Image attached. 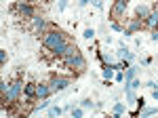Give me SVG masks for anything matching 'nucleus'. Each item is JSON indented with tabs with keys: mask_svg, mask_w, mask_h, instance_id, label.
Returning <instances> with one entry per match:
<instances>
[{
	"mask_svg": "<svg viewBox=\"0 0 158 118\" xmlns=\"http://www.w3.org/2000/svg\"><path fill=\"white\" fill-rule=\"evenodd\" d=\"M91 4L97 6V9H103V0H91Z\"/></svg>",
	"mask_w": 158,
	"mask_h": 118,
	"instance_id": "obj_31",
	"label": "nucleus"
},
{
	"mask_svg": "<svg viewBox=\"0 0 158 118\" xmlns=\"http://www.w3.org/2000/svg\"><path fill=\"white\" fill-rule=\"evenodd\" d=\"M152 99H156V101H158V89H154V91H152Z\"/></svg>",
	"mask_w": 158,
	"mask_h": 118,
	"instance_id": "obj_34",
	"label": "nucleus"
},
{
	"mask_svg": "<svg viewBox=\"0 0 158 118\" xmlns=\"http://www.w3.org/2000/svg\"><path fill=\"white\" fill-rule=\"evenodd\" d=\"M156 11H158V2H156Z\"/></svg>",
	"mask_w": 158,
	"mask_h": 118,
	"instance_id": "obj_36",
	"label": "nucleus"
},
{
	"mask_svg": "<svg viewBox=\"0 0 158 118\" xmlns=\"http://www.w3.org/2000/svg\"><path fill=\"white\" fill-rule=\"evenodd\" d=\"M143 86H148V89H152V91H154V89H158V84L154 82V80H148V82L143 84Z\"/></svg>",
	"mask_w": 158,
	"mask_h": 118,
	"instance_id": "obj_30",
	"label": "nucleus"
},
{
	"mask_svg": "<svg viewBox=\"0 0 158 118\" xmlns=\"http://www.w3.org/2000/svg\"><path fill=\"white\" fill-rule=\"evenodd\" d=\"M72 82H74L72 76H61V74H53V76L49 78V86H51V91H53V95L65 91Z\"/></svg>",
	"mask_w": 158,
	"mask_h": 118,
	"instance_id": "obj_4",
	"label": "nucleus"
},
{
	"mask_svg": "<svg viewBox=\"0 0 158 118\" xmlns=\"http://www.w3.org/2000/svg\"><path fill=\"white\" fill-rule=\"evenodd\" d=\"M143 23H146L148 30H158V11H156V9H152V11H150V15L146 17V21H143Z\"/></svg>",
	"mask_w": 158,
	"mask_h": 118,
	"instance_id": "obj_11",
	"label": "nucleus"
},
{
	"mask_svg": "<svg viewBox=\"0 0 158 118\" xmlns=\"http://www.w3.org/2000/svg\"><path fill=\"white\" fill-rule=\"evenodd\" d=\"M80 106H82V107H95V103H93L91 99H82V101H80Z\"/></svg>",
	"mask_w": 158,
	"mask_h": 118,
	"instance_id": "obj_28",
	"label": "nucleus"
},
{
	"mask_svg": "<svg viewBox=\"0 0 158 118\" xmlns=\"http://www.w3.org/2000/svg\"><path fill=\"white\" fill-rule=\"evenodd\" d=\"M36 84L38 82H25L23 84V103H34L36 101Z\"/></svg>",
	"mask_w": 158,
	"mask_h": 118,
	"instance_id": "obj_8",
	"label": "nucleus"
},
{
	"mask_svg": "<svg viewBox=\"0 0 158 118\" xmlns=\"http://www.w3.org/2000/svg\"><path fill=\"white\" fill-rule=\"evenodd\" d=\"M143 25H146V23H143L139 17H131L129 23L124 25V32H122V34H124V36H133V34H137V32H141Z\"/></svg>",
	"mask_w": 158,
	"mask_h": 118,
	"instance_id": "obj_6",
	"label": "nucleus"
},
{
	"mask_svg": "<svg viewBox=\"0 0 158 118\" xmlns=\"http://www.w3.org/2000/svg\"><path fill=\"white\" fill-rule=\"evenodd\" d=\"M61 61H63V65H65L68 70L76 72V74H82V72L86 70V59H85V55H82L80 51L74 53V55H70V57L61 59Z\"/></svg>",
	"mask_w": 158,
	"mask_h": 118,
	"instance_id": "obj_3",
	"label": "nucleus"
},
{
	"mask_svg": "<svg viewBox=\"0 0 158 118\" xmlns=\"http://www.w3.org/2000/svg\"><path fill=\"white\" fill-rule=\"evenodd\" d=\"M124 110H127L124 103H122V101H116L114 107H112V114H114V116H120V114H124Z\"/></svg>",
	"mask_w": 158,
	"mask_h": 118,
	"instance_id": "obj_17",
	"label": "nucleus"
},
{
	"mask_svg": "<svg viewBox=\"0 0 158 118\" xmlns=\"http://www.w3.org/2000/svg\"><path fill=\"white\" fill-rule=\"evenodd\" d=\"M116 57L122 59V61H133V59H135V53H133V51H129L124 44H120V48L116 51Z\"/></svg>",
	"mask_w": 158,
	"mask_h": 118,
	"instance_id": "obj_12",
	"label": "nucleus"
},
{
	"mask_svg": "<svg viewBox=\"0 0 158 118\" xmlns=\"http://www.w3.org/2000/svg\"><path fill=\"white\" fill-rule=\"evenodd\" d=\"M154 114H158V107H143V110H139V116L141 118L154 116Z\"/></svg>",
	"mask_w": 158,
	"mask_h": 118,
	"instance_id": "obj_18",
	"label": "nucleus"
},
{
	"mask_svg": "<svg viewBox=\"0 0 158 118\" xmlns=\"http://www.w3.org/2000/svg\"><path fill=\"white\" fill-rule=\"evenodd\" d=\"M21 95H23V82L17 78V80H11L9 84V89H6V93L2 95V103H6V106H15L19 99H21Z\"/></svg>",
	"mask_w": 158,
	"mask_h": 118,
	"instance_id": "obj_2",
	"label": "nucleus"
},
{
	"mask_svg": "<svg viewBox=\"0 0 158 118\" xmlns=\"http://www.w3.org/2000/svg\"><path fill=\"white\" fill-rule=\"evenodd\" d=\"M114 80H116V82H122V80H124V74H122V70H118L116 74H114Z\"/></svg>",
	"mask_w": 158,
	"mask_h": 118,
	"instance_id": "obj_27",
	"label": "nucleus"
},
{
	"mask_svg": "<svg viewBox=\"0 0 158 118\" xmlns=\"http://www.w3.org/2000/svg\"><path fill=\"white\" fill-rule=\"evenodd\" d=\"M61 114H63V107H59V106L49 107V116H61Z\"/></svg>",
	"mask_w": 158,
	"mask_h": 118,
	"instance_id": "obj_20",
	"label": "nucleus"
},
{
	"mask_svg": "<svg viewBox=\"0 0 158 118\" xmlns=\"http://www.w3.org/2000/svg\"><path fill=\"white\" fill-rule=\"evenodd\" d=\"M44 2H47V4H51V2H55V0H44Z\"/></svg>",
	"mask_w": 158,
	"mask_h": 118,
	"instance_id": "obj_35",
	"label": "nucleus"
},
{
	"mask_svg": "<svg viewBox=\"0 0 158 118\" xmlns=\"http://www.w3.org/2000/svg\"><path fill=\"white\" fill-rule=\"evenodd\" d=\"M135 76H137V65H133V63H131V65L124 70V82H131Z\"/></svg>",
	"mask_w": 158,
	"mask_h": 118,
	"instance_id": "obj_15",
	"label": "nucleus"
},
{
	"mask_svg": "<svg viewBox=\"0 0 158 118\" xmlns=\"http://www.w3.org/2000/svg\"><path fill=\"white\" fill-rule=\"evenodd\" d=\"M6 51H4V48H0V65H6Z\"/></svg>",
	"mask_w": 158,
	"mask_h": 118,
	"instance_id": "obj_23",
	"label": "nucleus"
},
{
	"mask_svg": "<svg viewBox=\"0 0 158 118\" xmlns=\"http://www.w3.org/2000/svg\"><path fill=\"white\" fill-rule=\"evenodd\" d=\"M139 86H141V80H139V78H137V76H135L133 80H131V82H124V89H139Z\"/></svg>",
	"mask_w": 158,
	"mask_h": 118,
	"instance_id": "obj_19",
	"label": "nucleus"
},
{
	"mask_svg": "<svg viewBox=\"0 0 158 118\" xmlns=\"http://www.w3.org/2000/svg\"><path fill=\"white\" fill-rule=\"evenodd\" d=\"M57 6H59V11H65L68 9V0H57Z\"/></svg>",
	"mask_w": 158,
	"mask_h": 118,
	"instance_id": "obj_29",
	"label": "nucleus"
},
{
	"mask_svg": "<svg viewBox=\"0 0 158 118\" xmlns=\"http://www.w3.org/2000/svg\"><path fill=\"white\" fill-rule=\"evenodd\" d=\"M51 95H53V91H51V86H49V80H47V82H38L36 84V101L49 99Z\"/></svg>",
	"mask_w": 158,
	"mask_h": 118,
	"instance_id": "obj_9",
	"label": "nucleus"
},
{
	"mask_svg": "<svg viewBox=\"0 0 158 118\" xmlns=\"http://www.w3.org/2000/svg\"><path fill=\"white\" fill-rule=\"evenodd\" d=\"M110 27H112L114 32H124V25H120L118 21H110Z\"/></svg>",
	"mask_w": 158,
	"mask_h": 118,
	"instance_id": "obj_22",
	"label": "nucleus"
},
{
	"mask_svg": "<svg viewBox=\"0 0 158 118\" xmlns=\"http://www.w3.org/2000/svg\"><path fill=\"white\" fill-rule=\"evenodd\" d=\"M32 23H34V30H36V34H44V32H47V30H49L51 27V23H47V19H44V17H42V15H34V17H32Z\"/></svg>",
	"mask_w": 158,
	"mask_h": 118,
	"instance_id": "obj_10",
	"label": "nucleus"
},
{
	"mask_svg": "<svg viewBox=\"0 0 158 118\" xmlns=\"http://www.w3.org/2000/svg\"><path fill=\"white\" fill-rule=\"evenodd\" d=\"M9 84H11V82H6V80H0V95H4V93H6Z\"/></svg>",
	"mask_w": 158,
	"mask_h": 118,
	"instance_id": "obj_24",
	"label": "nucleus"
},
{
	"mask_svg": "<svg viewBox=\"0 0 158 118\" xmlns=\"http://www.w3.org/2000/svg\"><path fill=\"white\" fill-rule=\"evenodd\" d=\"M152 40L158 42V30H152Z\"/></svg>",
	"mask_w": 158,
	"mask_h": 118,
	"instance_id": "obj_32",
	"label": "nucleus"
},
{
	"mask_svg": "<svg viewBox=\"0 0 158 118\" xmlns=\"http://www.w3.org/2000/svg\"><path fill=\"white\" fill-rule=\"evenodd\" d=\"M114 68H112V65H108V63H101V74H103V80H106V82H110V80H112V78H114Z\"/></svg>",
	"mask_w": 158,
	"mask_h": 118,
	"instance_id": "obj_14",
	"label": "nucleus"
},
{
	"mask_svg": "<svg viewBox=\"0 0 158 118\" xmlns=\"http://www.w3.org/2000/svg\"><path fill=\"white\" fill-rule=\"evenodd\" d=\"M82 36H85L86 40H93V38H95V30H93V27H86L85 32H82Z\"/></svg>",
	"mask_w": 158,
	"mask_h": 118,
	"instance_id": "obj_21",
	"label": "nucleus"
},
{
	"mask_svg": "<svg viewBox=\"0 0 158 118\" xmlns=\"http://www.w3.org/2000/svg\"><path fill=\"white\" fill-rule=\"evenodd\" d=\"M82 114H85V110H82V107H76L72 112V118H82Z\"/></svg>",
	"mask_w": 158,
	"mask_h": 118,
	"instance_id": "obj_25",
	"label": "nucleus"
},
{
	"mask_svg": "<svg viewBox=\"0 0 158 118\" xmlns=\"http://www.w3.org/2000/svg\"><path fill=\"white\" fill-rule=\"evenodd\" d=\"M124 95H127V101L124 103H137V95H135L133 89H124Z\"/></svg>",
	"mask_w": 158,
	"mask_h": 118,
	"instance_id": "obj_16",
	"label": "nucleus"
},
{
	"mask_svg": "<svg viewBox=\"0 0 158 118\" xmlns=\"http://www.w3.org/2000/svg\"><path fill=\"white\" fill-rule=\"evenodd\" d=\"M72 40H63L61 44H57V47L51 51V57H55V59H63L68 53H70V48H72Z\"/></svg>",
	"mask_w": 158,
	"mask_h": 118,
	"instance_id": "obj_7",
	"label": "nucleus"
},
{
	"mask_svg": "<svg viewBox=\"0 0 158 118\" xmlns=\"http://www.w3.org/2000/svg\"><path fill=\"white\" fill-rule=\"evenodd\" d=\"M137 107H139V110L146 107V99H143V97H137ZM139 110H137V114H139Z\"/></svg>",
	"mask_w": 158,
	"mask_h": 118,
	"instance_id": "obj_26",
	"label": "nucleus"
},
{
	"mask_svg": "<svg viewBox=\"0 0 158 118\" xmlns=\"http://www.w3.org/2000/svg\"><path fill=\"white\" fill-rule=\"evenodd\" d=\"M150 11H152V9H150L148 4H137V9H135V17H139L141 21H146V17L150 15Z\"/></svg>",
	"mask_w": 158,
	"mask_h": 118,
	"instance_id": "obj_13",
	"label": "nucleus"
},
{
	"mask_svg": "<svg viewBox=\"0 0 158 118\" xmlns=\"http://www.w3.org/2000/svg\"><path fill=\"white\" fill-rule=\"evenodd\" d=\"M78 4L80 6H86V4H91V0H78Z\"/></svg>",
	"mask_w": 158,
	"mask_h": 118,
	"instance_id": "obj_33",
	"label": "nucleus"
},
{
	"mask_svg": "<svg viewBox=\"0 0 158 118\" xmlns=\"http://www.w3.org/2000/svg\"><path fill=\"white\" fill-rule=\"evenodd\" d=\"M63 40H68V36L63 34V32H61L59 27L51 25L49 30H47V32L42 34V47H44V48H47V51L51 53V51H53V48L57 47V44H61Z\"/></svg>",
	"mask_w": 158,
	"mask_h": 118,
	"instance_id": "obj_1",
	"label": "nucleus"
},
{
	"mask_svg": "<svg viewBox=\"0 0 158 118\" xmlns=\"http://www.w3.org/2000/svg\"><path fill=\"white\" fill-rule=\"evenodd\" d=\"M15 11L19 13V17H27V19H32L34 15H36V9L30 4V2H25V0H21V2H17L15 6H13Z\"/></svg>",
	"mask_w": 158,
	"mask_h": 118,
	"instance_id": "obj_5",
	"label": "nucleus"
}]
</instances>
